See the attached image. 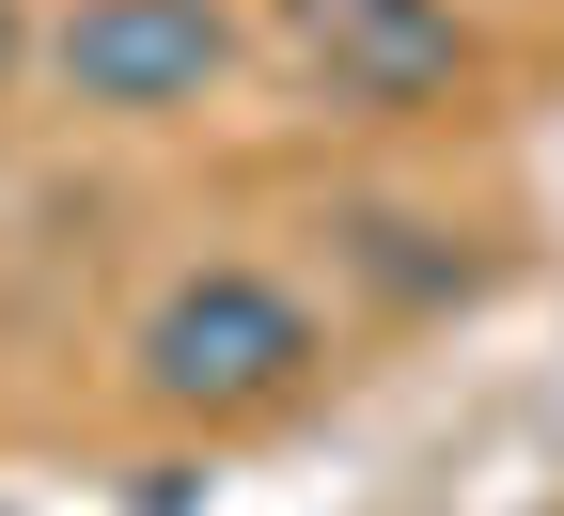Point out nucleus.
<instances>
[{"mask_svg": "<svg viewBox=\"0 0 564 516\" xmlns=\"http://www.w3.org/2000/svg\"><path fill=\"white\" fill-rule=\"evenodd\" d=\"M220 63H236V17H220V0H79V17L47 32V79L79 95V110H126V125L188 110Z\"/></svg>", "mask_w": 564, "mask_h": 516, "instance_id": "obj_2", "label": "nucleus"}, {"mask_svg": "<svg viewBox=\"0 0 564 516\" xmlns=\"http://www.w3.org/2000/svg\"><path fill=\"white\" fill-rule=\"evenodd\" d=\"M329 360V329H314V298L299 282H267V266H188L158 314H141V392H158L173 422H251V407H282Z\"/></svg>", "mask_w": 564, "mask_h": 516, "instance_id": "obj_1", "label": "nucleus"}, {"mask_svg": "<svg viewBox=\"0 0 564 516\" xmlns=\"http://www.w3.org/2000/svg\"><path fill=\"white\" fill-rule=\"evenodd\" d=\"M299 63L345 95V110H440L470 79V17L455 0H282Z\"/></svg>", "mask_w": 564, "mask_h": 516, "instance_id": "obj_3", "label": "nucleus"}, {"mask_svg": "<svg viewBox=\"0 0 564 516\" xmlns=\"http://www.w3.org/2000/svg\"><path fill=\"white\" fill-rule=\"evenodd\" d=\"M17 63H32V17H17V0H0V95H17Z\"/></svg>", "mask_w": 564, "mask_h": 516, "instance_id": "obj_4", "label": "nucleus"}]
</instances>
